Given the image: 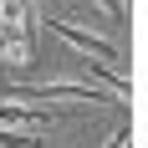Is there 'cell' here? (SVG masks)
Listing matches in <instances>:
<instances>
[{
	"label": "cell",
	"mask_w": 148,
	"mask_h": 148,
	"mask_svg": "<svg viewBox=\"0 0 148 148\" xmlns=\"http://www.w3.org/2000/svg\"><path fill=\"white\" fill-rule=\"evenodd\" d=\"M36 26H41L36 5H0V61L31 66L36 61Z\"/></svg>",
	"instance_id": "obj_1"
},
{
	"label": "cell",
	"mask_w": 148,
	"mask_h": 148,
	"mask_svg": "<svg viewBox=\"0 0 148 148\" xmlns=\"http://www.w3.org/2000/svg\"><path fill=\"white\" fill-rule=\"evenodd\" d=\"M41 21H46L51 36H61V41L72 46V51H82L87 61H97V66H118V46L107 41V36H97V31H87V26H72L66 15H41Z\"/></svg>",
	"instance_id": "obj_2"
},
{
	"label": "cell",
	"mask_w": 148,
	"mask_h": 148,
	"mask_svg": "<svg viewBox=\"0 0 148 148\" xmlns=\"http://www.w3.org/2000/svg\"><path fill=\"white\" fill-rule=\"evenodd\" d=\"M0 128L10 133H26V138H41L56 128V112H41V107H26V102H5L0 97Z\"/></svg>",
	"instance_id": "obj_3"
},
{
	"label": "cell",
	"mask_w": 148,
	"mask_h": 148,
	"mask_svg": "<svg viewBox=\"0 0 148 148\" xmlns=\"http://www.w3.org/2000/svg\"><path fill=\"white\" fill-rule=\"evenodd\" d=\"M107 148H133V128H118V133L107 138Z\"/></svg>",
	"instance_id": "obj_4"
}]
</instances>
